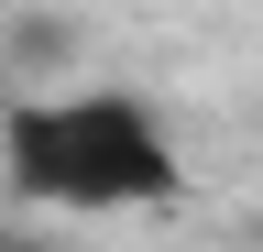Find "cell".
Masks as SVG:
<instances>
[{"label":"cell","instance_id":"1","mask_svg":"<svg viewBox=\"0 0 263 252\" xmlns=\"http://www.w3.org/2000/svg\"><path fill=\"white\" fill-rule=\"evenodd\" d=\"M0 176L22 208L55 219H121L176 198V132L132 88H66V99L0 110Z\"/></svg>","mask_w":263,"mask_h":252},{"label":"cell","instance_id":"2","mask_svg":"<svg viewBox=\"0 0 263 252\" xmlns=\"http://www.w3.org/2000/svg\"><path fill=\"white\" fill-rule=\"evenodd\" d=\"M0 252H44V241H11V230H0Z\"/></svg>","mask_w":263,"mask_h":252}]
</instances>
